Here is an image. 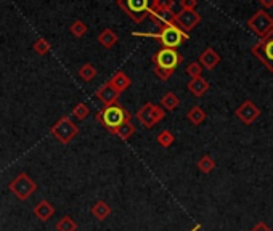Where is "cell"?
<instances>
[{
	"instance_id": "6da1fadb",
	"label": "cell",
	"mask_w": 273,
	"mask_h": 231,
	"mask_svg": "<svg viewBox=\"0 0 273 231\" xmlns=\"http://www.w3.org/2000/svg\"><path fill=\"white\" fill-rule=\"evenodd\" d=\"M95 119L98 121L103 127H106L108 132L121 127L122 124L132 122V116L130 112L119 103H114L111 106H104L101 111L96 112Z\"/></svg>"
},
{
	"instance_id": "7a4b0ae2",
	"label": "cell",
	"mask_w": 273,
	"mask_h": 231,
	"mask_svg": "<svg viewBox=\"0 0 273 231\" xmlns=\"http://www.w3.org/2000/svg\"><path fill=\"white\" fill-rule=\"evenodd\" d=\"M116 5L138 24L156 10V0H116Z\"/></svg>"
},
{
	"instance_id": "3957f363",
	"label": "cell",
	"mask_w": 273,
	"mask_h": 231,
	"mask_svg": "<svg viewBox=\"0 0 273 231\" xmlns=\"http://www.w3.org/2000/svg\"><path fill=\"white\" fill-rule=\"evenodd\" d=\"M143 35L157 39L162 43V47H166V48H177L182 45V43L188 40V32L182 31L179 26H175L174 23L161 28L157 34H143Z\"/></svg>"
},
{
	"instance_id": "277c9868",
	"label": "cell",
	"mask_w": 273,
	"mask_h": 231,
	"mask_svg": "<svg viewBox=\"0 0 273 231\" xmlns=\"http://www.w3.org/2000/svg\"><path fill=\"white\" fill-rule=\"evenodd\" d=\"M137 121L142 124L145 129H153L156 124H159L166 118V109L159 104L145 103L135 114Z\"/></svg>"
},
{
	"instance_id": "5b68a950",
	"label": "cell",
	"mask_w": 273,
	"mask_h": 231,
	"mask_svg": "<svg viewBox=\"0 0 273 231\" xmlns=\"http://www.w3.org/2000/svg\"><path fill=\"white\" fill-rule=\"evenodd\" d=\"M251 53L259 61H262V65L273 74V31L263 39H260L257 43H254Z\"/></svg>"
},
{
	"instance_id": "8992f818",
	"label": "cell",
	"mask_w": 273,
	"mask_h": 231,
	"mask_svg": "<svg viewBox=\"0 0 273 231\" xmlns=\"http://www.w3.org/2000/svg\"><path fill=\"white\" fill-rule=\"evenodd\" d=\"M248 28L257 35L259 39H263L273 31V18L265 10H257L249 20H248Z\"/></svg>"
},
{
	"instance_id": "52a82bcc",
	"label": "cell",
	"mask_w": 273,
	"mask_h": 231,
	"mask_svg": "<svg viewBox=\"0 0 273 231\" xmlns=\"http://www.w3.org/2000/svg\"><path fill=\"white\" fill-rule=\"evenodd\" d=\"M77 133H79V127L71 121L69 116L61 118L57 124H53V127H51V135H53L61 145L71 143Z\"/></svg>"
},
{
	"instance_id": "ba28073f",
	"label": "cell",
	"mask_w": 273,
	"mask_h": 231,
	"mask_svg": "<svg viewBox=\"0 0 273 231\" xmlns=\"http://www.w3.org/2000/svg\"><path fill=\"white\" fill-rule=\"evenodd\" d=\"M10 191L15 194L20 201H28L34 191L37 190V183L34 182L28 174H20L16 179L10 183Z\"/></svg>"
},
{
	"instance_id": "9c48e42d",
	"label": "cell",
	"mask_w": 273,
	"mask_h": 231,
	"mask_svg": "<svg viewBox=\"0 0 273 231\" xmlns=\"http://www.w3.org/2000/svg\"><path fill=\"white\" fill-rule=\"evenodd\" d=\"M151 60H153L154 66L169 68V69H175L182 63L180 53L175 48H166V47H162L161 50H157Z\"/></svg>"
},
{
	"instance_id": "30bf717a",
	"label": "cell",
	"mask_w": 273,
	"mask_h": 231,
	"mask_svg": "<svg viewBox=\"0 0 273 231\" xmlns=\"http://www.w3.org/2000/svg\"><path fill=\"white\" fill-rule=\"evenodd\" d=\"M201 20L202 18L196 10H180L179 13H175L174 24L179 26L182 31L190 32L201 23Z\"/></svg>"
},
{
	"instance_id": "8fae6325",
	"label": "cell",
	"mask_w": 273,
	"mask_h": 231,
	"mask_svg": "<svg viewBox=\"0 0 273 231\" xmlns=\"http://www.w3.org/2000/svg\"><path fill=\"white\" fill-rule=\"evenodd\" d=\"M235 116L244 124V126H252V124L259 119L260 109L257 108V106H255L254 101L246 100V101H243V103L235 109Z\"/></svg>"
},
{
	"instance_id": "7c38bea8",
	"label": "cell",
	"mask_w": 273,
	"mask_h": 231,
	"mask_svg": "<svg viewBox=\"0 0 273 231\" xmlns=\"http://www.w3.org/2000/svg\"><path fill=\"white\" fill-rule=\"evenodd\" d=\"M96 98H98L104 106H111V104H114V103H118V100H119V92L114 88L110 82H106V84H103L98 90H96Z\"/></svg>"
},
{
	"instance_id": "4fadbf2b",
	"label": "cell",
	"mask_w": 273,
	"mask_h": 231,
	"mask_svg": "<svg viewBox=\"0 0 273 231\" xmlns=\"http://www.w3.org/2000/svg\"><path fill=\"white\" fill-rule=\"evenodd\" d=\"M220 60H222V58H220V55L212 47H207L206 50H202L199 58H198V61L202 65V68L207 69V71L215 69L220 65Z\"/></svg>"
},
{
	"instance_id": "5bb4252c",
	"label": "cell",
	"mask_w": 273,
	"mask_h": 231,
	"mask_svg": "<svg viewBox=\"0 0 273 231\" xmlns=\"http://www.w3.org/2000/svg\"><path fill=\"white\" fill-rule=\"evenodd\" d=\"M209 82L206 81L204 77H195V79H190V82L187 85V88L190 90V93L193 96H196V98H201V96H204L209 90Z\"/></svg>"
},
{
	"instance_id": "9a60e30c",
	"label": "cell",
	"mask_w": 273,
	"mask_h": 231,
	"mask_svg": "<svg viewBox=\"0 0 273 231\" xmlns=\"http://www.w3.org/2000/svg\"><path fill=\"white\" fill-rule=\"evenodd\" d=\"M119 93L122 92H126L127 88L132 85V81H130V77L124 73V71H118V73H114L113 77L108 81Z\"/></svg>"
},
{
	"instance_id": "2e32d148",
	"label": "cell",
	"mask_w": 273,
	"mask_h": 231,
	"mask_svg": "<svg viewBox=\"0 0 273 231\" xmlns=\"http://www.w3.org/2000/svg\"><path fill=\"white\" fill-rule=\"evenodd\" d=\"M149 18H151V21L161 29V28H164V26L174 23L175 13L174 12H167V10H157V8H156V10L149 15Z\"/></svg>"
},
{
	"instance_id": "e0dca14e",
	"label": "cell",
	"mask_w": 273,
	"mask_h": 231,
	"mask_svg": "<svg viewBox=\"0 0 273 231\" xmlns=\"http://www.w3.org/2000/svg\"><path fill=\"white\" fill-rule=\"evenodd\" d=\"M34 215H36L40 221H47L55 215V207L51 206L48 201L43 199L34 207Z\"/></svg>"
},
{
	"instance_id": "ac0fdd59",
	"label": "cell",
	"mask_w": 273,
	"mask_h": 231,
	"mask_svg": "<svg viewBox=\"0 0 273 231\" xmlns=\"http://www.w3.org/2000/svg\"><path fill=\"white\" fill-rule=\"evenodd\" d=\"M111 214H113V209L110 204L104 201H96L92 206V215L100 221L106 220Z\"/></svg>"
},
{
	"instance_id": "d6986e66",
	"label": "cell",
	"mask_w": 273,
	"mask_h": 231,
	"mask_svg": "<svg viewBox=\"0 0 273 231\" xmlns=\"http://www.w3.org/2000/svg\"><path fill=\"white\" fill-rule=\"evenodd\" d=\"M118 40H119L118 34L114 32L113 29H110V28L101 31L100 35H98V43H100L101 47H104V48H113L118 43Z\"/></svg>"
},
{
	"instance_id": "ffe728a7",
	"label": "cell",
	"mask_w": 273,
	"mask_h": 231,
	"mask_svg": "<svg viewBox=\"0 0 273 231\" xmlns=\"http://www.w3.org/2000/svg\"><path fill=\"white\" fill-rule=\"evenodd\" d=\"M135 132H137V129H135V126L132 122H126V124H122L121 127L114 129V130H110V133L116 135L122 141H127L132 135H135Z\"/></svg>"
},
{
	"instance_id": "44dd1931",
	"label": "cell",
	"mask_w": 273,
	"mask_h": 231,
	"mask_svg": "<svg viewBox=\"0 0 273 231\" xmlns=\"http://www.w3.org/2000/svg\"><path fill=\"white\" fill-rule=\"evenodd\" d=\"M206 118H207V114L201 106H193V108L187 112V119L193 124V126H201V124L206 121Z\"/></svg>"
},
{
	"instance_id": "7402d4cb",
	"label": "cell",
	"mask_w": 273,
	"mask_h": 231,
	"mask_svg": "<svg viewBox=\"0 0 273 231\" xmlns=\"http://www.w3.org/2000/svg\"><path fill=\"white\" fill-rule=\"evenodd\" d=\"M179 104H180V100H179V96L175 95L174 92H167L166 95H162V98L159 101V106H161V108H164L166 111L177 109Z\"/></svg>"
},
{
	"instance_id": "603a6c76",
	"label": "cell",
	"mask_w": 273,
	"mask_h": 231,
	"mask_svg": "<svg viewBox=\"0 0 273 231\" xmlns=\"http://www.w3.org/2000/svg\"><path fill=\"white\" fill-rule=\"evenodd\" d=\"M77 74H79V77H81L84 82H92L93 79L96 77V74H98V71L95 69L93 65L85 63V65H82L81 68H79Z\"/></svg>"
},
{
	"instance_id": "cb8c5ba5",
	"label": "cell",
	"mask_w": 273,
	"mask_h": 231,
	"mask_svg": "<svg viewBox=\"0 0 273 231\" xmlns=\"http://www.w3.org/2000/svg\"><path fill=\"white\" fill-rule=\"evenodd\" d=\"M198 168H199V172H202V174H210L215 168V161L212 157H210L209 154H204V156H201L199 157V161H198Z\"/></svg>"
},
{
	"instance_id": "d4e9b609",
	"label": "cell",
	"mask_w": 273,
	"mask_h": 231,
	"mask_svg": "<svg viewBox=\"0 0 273 231\" xmlns=\"http://www.w3.org/2000/svg\"><path fill=\"white\" fill-rule=\"evenodd\" d=\"M76 229H77L76 220L69 215H65L63 218H60L57 223V231H76Z\"/></svg>"
},
{
	"instance_id": "484cf974",
	"label": "cell",
	"mask_w": 273,
	"mask_h": 231,
	"mask_svg": "<svg viewBox=\"0 0 273 231\" xmlns=\"http://www.w3.org/2000/svg\"><path fill=\"white\" fill-rule=\"evenodd\" d=\"M156 141H157V143H159L162 148H169V146L174 145L175 137H174V133L169 132V130H161L159 133H157Z\"/></svg>"
},
{
	"instance_id": "4316f807",
	"label": "cell",
	"mask_w": 273,
	"mask_h": 231,
	"mask_svg": "<svg viewBox=\"0 0 273 231\" xmlns=\"http://www.w3.org/2000/svg\"><path fill=\"white\" fill-rule=\"evenodd\" d=\"M69 31H71V34L74 35V37L81 39V37H84V35L87 34V31H89V26H87V24H85L84 21H81V20H76V21L71 24Z\"/></svg>"
},
{
	"instance_id": "83f0119b",
	"label": "cell",
	"mask_w": 273,
	"mask_h": 231,
	"mask_svg": "<svg viewBox=\"0 0 273 231\" xmlns=\"http://www.w3.org/2000/svg\"><path fill=\"white\" fill-rule=\"evenodd\" d=\"M89 114H90V109L85 103H77L73 108V112H71V116H74L77 121H85L87 118H89Z\"/></svg>"
},
{
	"instance_id": "f1b7e54d",
	"label": "cell",
	"mask_w": 273,
	"mask_h": 231,
	"mask_svg": "<svg viewBox=\"0 0 273 231\" xmlns=\"http://www.w3.org/2000/svg\"><path fill=\"white\" fill-rule=\"evenodd\" d=\"M174 71L175 69H169V68H161V66H154V69H153V73H154V76L159 79V81H169V79L172 77V74H174Z\"/></svg>"
},
{
	"instance_id": "f546056e",
	"label": "cell",
	"mask_w": 273,
	"mask_h": 231,
	"mask_svg": "<svg viewBox=\"0 0 273 231\" xmlns=\"http://www.w3.org/2000/svg\"><path fill=\"white\" fill-rule=\"evenodd\" d=\"M32 48H34V51L37 53V55H47L51 47H50V43L45 39H37L36 42H34Z\"/></svg>"
},
{
	"instance_id": "4dcf8cb0",
	"label": "cell",
	"mask_w": 273,
	"mask_h": 231,
	"mask_svg": "<svg viewBox=\"0 0 273 231\" xmlns=\"http://www.w3.org/2000/svg\"><path fill=\"white\" fill-rule=\"evenodd\" d=\"M202 65L199 63V61H193V63H190L188 66H187V74L191 77V79H195V77H201V74H202Z\"/></svg>"
},
{
	"instance_id": "1f68e13d",
	"label": "cell",
	"mask_w": 273,
	"mask_h": 231,
	"mask_svg": "<svg viewBox=\"0 0 273 231\" xmlns=\"http://www.w3.org/2000/svg\"><path fill=\"white\" fill-rule=\"evenodd\" d=\"M174 5H175V0H156V8H157V10L172 12Z\"/></svg>"
},
{
	"instance_id": "d6a6232c",
	"label": "cell",
	"mask_w": 273,
	"mask_h": 231,
	"mask_svg": "<svg viewBox=\"0 0 273 231\" xmlns=\"http://www.w3.org/2000/svg\"><path fill=\"white\" fill-rule=\"evenodd\" d=\"M180 7L182 10H196L198 0H180Z\"/></svg>"
},
{
	"instance_id": "836d02e7",
	"label": "cell",
	"mask_w": 273,
	"mask_h": 231,
	"mask_svg": "<svg viewBox=\"0 0 273 231\" xmlns=\"http://www.w3.org/2000/svg\"><path fill=\"white\" fill-rule=\"evenodd\" d=\"M249 231H273L267 223H263V221H259L257 225H254Z\"/></svg>"
},
{
	"instance_id": "e575fe53",
	"label": "cell",
	"mask_w": 273,
	"mask_h": 231,
	"mask_svg": "<svg viewBox=\"0 0 273 231\" xmlns=\"http://www.w3.org/2000/svg\"><path fill=\"white\" fill-rule=\"evenodd\" d=\"M260 4L263 8H271L273 7V0H260Z\"/></svg>"
},
{
	"instance_id": "d590c367",
	"label": "cell",
	"mask_w": 273,
	"mask_h": 231,
	"mask_svg": "<svg viewBox=\"0 0 273 231\" xmlns=\"http://www.w3.org/2000/svg\"><path fill=\"white\" fill-rule=\"evenodd\" d=\"M199 228H201V225H196V226H195V228H191V229H190V231H198V229H199Z\"/></svg>"
}]
</instances>
